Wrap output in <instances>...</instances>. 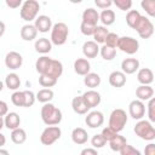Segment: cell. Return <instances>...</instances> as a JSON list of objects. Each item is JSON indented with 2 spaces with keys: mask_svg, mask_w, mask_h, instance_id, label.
<instances>
[{
  "mask_svg": "<svg viewBox=\"0 0 155 155\" xmlns=\"http://www.w3.org/2000/svg\"><path fill=\"white\" fill-rule=\"evenodd\" d=\"M41 119L47 126H56L62 121V111L52 103H45L41 108Z\"/></svg>",
  "mask_w": 155,
  "mask_h": 155,
  "instance_id": "obj_1",
  "label": "cell"
},
{
  "mask_svg": "<svg viewBox=\"0 0 155 155\" xmlns=\"http://www.w3.org/2000/svg\"><path fill=\"white\" fill-rule=\"evenodd\" d=\"M68 35H69V29H68V25L63 22H58L56 24L52 25L51 28V44L53 45H57V46H61V45H64L67 39H68Z\"/></svg>",
  "mask_w": 155,
  "mask_h": 155,
  "instance_id": "obj_2",
  "label": "cell"
},
{
  "mask_svg": "<svg viewBox=\"0 0 155 155\" xmlns=\"http://www.w3.org/2000/svg\"><path fill=\"white\" fill-rule=\"evenodd\" d=\"M127 124V114L124 109H114L109 116V127L115 131L116 133H119L120 131L124 130V127Z\"/></svg>",
  "mask_w": 155,
  "mask_h": 155,
  "instance_id": "obj_3",
  "label": "cell"
},
{
  "mask_svg": "<svg viewBox=\"0 0 155 155\" xmlns=\"http://www.w3.org/2000/svg\"><path fill=\"white\" fill-rule=\"evenodd\" d=\"M39 10H40V5H39L38 1L25 0L21 6V11H19L21 18L25 22H30V21L36 18V16L39 13Z\"/></svg>",
  "mask_w": 155,
  "mask_h": 155,
  "instance_id": "obj_4",
  "label": "cell"
},
{
  "mask_svg": "<svg viewBox=\"0 0 155 155\" xmlns=\"http://www.w3.org/2000/svg\"><path fill=\"white\" fill-rule=\"evenodd\" d=\"M133 131L139 138L144 140H153L155 138V128L151 125V122L147 120H139L136 124Z\"/></svg>",
  "mask_w": 155,
  "mask_h": 155,
  "instance_id": "obj_5",
  "label": "cell"
},
{
  "mask_svg": "<svg viewBox=\"0 0 155 155\" xmlns=\"http://www.w3.org/2000/svg\"><path fill=\"white\" fill-rule=\"evenodd\" d=\"M133 29L138 33V35L142 39H149L154 34V24L145 16H140L139 17V19L134 24Z\"/></svg>",
  "mask_w": 155,
  "mask_h": 155,
  "instance_id": "obj_6",
  "label": "cell"
},
{
  "mask_svg": "<svg viewBox=\"0 0 155 155\" xmlns=\"http://www.w3.org/2000/svg\"><path fill=\"white\" fill-rule=\"evenodd\" d=\"M116 47L127 54H134L139 48V42L132 36H121L117 40Z\"/></svg>",
  "mask_w": 155,
  "mask_h": 155,
  "instance_id": "obj_7",
  "label": "cell"
},
{
  "mask_svg": "<svg viewBox=\"0 0 155 155\" xmlns=\"http://www.w3.org/2000/svg\"><path fill=\"white\" fill-rule=\"evenodd\" d=\"M62 136V131L58 126H48L46 127L41 136H40V142L44 145H52L56 140H58Z\"/></svg>",
  "mask_w": 155,
  "mask_h": 155,
  "instance_id": "obj_8",
  "label": "cell"
},
{
  "mask_svg": "<svg viewBox=\"0 0 155 155\" xmlns=\"http://www.w3.org/2000/svg\"><path fill=\"white\" fill-rule=\"evenodd\" d=\"M128 113L130 116L133 117L134 120H140L144 115H145V105L142 101L139 99H134L128 105Z\"/></svg>",
  "mask_w": 155,
  "mask_h": 155,
  "instance_id": "obj_9",
  "label": "cell"
},
{
  "mask_svg": "<svg viewBox=\"0 0 155 155\" xmlns=\"http://www.w3.org/2000/svg\"><path fill=\"white\" fill-rule=\"evenodd\" d=\"M22 63H23L22 54L16 51H10L5 57V65L11 70L19 69L22 67Z\"/></svg>",
  "mask_w": 155,
  "mask_h": 155,
  "instance_id": "obj_10",
  "label": "cell"
},
{
  "mask_svg": "<svg viewBox=\"0 0 155 155\" xmlns=\"http://www.w3.org/2000/svg\"><path fill=\"white\" fill-rule=\"evenodd\" d=\"M85 122L88 127L91 128H98L103 125L104 122V115L98 111V110H93V111H90L85 119Z\"/></svg>",
  "mask_w": 155,
  "mask_h": 155,
  "instance_id": "obj_11",
  "label": "cell"
},
{
  "mask_svg": "<svg viewBox=\"0 0 155 155\" xmlns=\"http://www.w3.org/2000/svg\"><path fill=\"white\" fill-rule=\"evenodd\" d=\"M81 97H82L85 104H86L90 109L97 107V105L101 103V101H102L101 94H99L97 91H94V90H88V91H86Z\"/></svg>",
  "mask_w": 155,
  "mask_h": 155,
  "instance_id": "obj_12",
  "label": "cell"
},
{
  "mask_svg": "<svg viewBox=\"0 0 155 155\" xmlns=\"http://www.w3.org/2000/svg\"><path fill=\"white\" fill-rule=\"evenodd\" d=\"M34 27L40 33H47L52 28V21H51V18L48 16L41 15V16H39V17L35 18Z\"/></svg>",
  "mask_w": 155,
  "mask_h": 155,
  "instance_id": "obj_13",
  "label": "cell"
},
{
  "mask_svg": "<svg viewBox=\"0 0 155 155\" xmlns=\"http://www.w3.org/2000/svg\"><path fill=\"white\" fill-rule=\"evenodd\" d=\"M62 73H63V64L57 59H51L48 68L44 75H47V76H51V78L58 80V78L62 75Z\"/></svg>",
  "mask_w": 155,
  "mask_h": 155,
  "instance_id": "obj_14",
  "label": "cell"
},
{
  "mask_svg": "<svg viewBox=\"0 0 155 155\" xmlns=\"http://www.w3.org/2000/svg\"><path fill=\"white\" fill-rule=\"evenodd\" d=\"M138 68H139V61L137 58H125L121 62V69L125 75L136 73Z\"/></svg>",
  "mask_w": 155,
  "mask_h": 155,
  "instance_id": "obj_15",
  "label": "cell"
},
{
  "mask_svg": "<svg viewBox=\"0 0 155 155\" xmlns=\"http://www.w3.org/2000/svg\"><path fill=\"white\" fill-rule=\"evenodd\" d=\"M21 125V117L15 111H10L5 115L4 117V126L7 127L8 130H16Z\"/></svg>",
  "mask_w": 155,
  "mask_h": 155,
  "instance_id": "obj_16",
  "label": "cell"
},
{
  "mask_svg": "<svg viewBox=\"0 0 155 155\" xmlns=\"http://www.w3.org/2000/svg\"><path fill=\"white\" fill-rule=\"evenodd\" d=\"M74 70L78 75H87L91 70V64L86 58H78L74 62Z\"/></svg>",
  "mask_w": 155,
  "mask_h": 155,
  "instance_id": "obj_17",
  "label": "cell"
},
{
  "mask_svg": "<svg viewBox=\"0 0 155 155\" xmlns=\"http://www.w3.org/2000/svg\"><path fill=\"white\" fill-rule=\"evenodd\" d=\"M99 21V13L97 12V10L88 7L82 12V22L86 24H91V25H97V22Z\"/></svg>",
  "mask_w": 155,
  "mask_h": 155,
  "instance_id": "obj_18",
  "label": "cell"
},
{
  "mask_svg": "<svg viewBox=\"0 0 155 155\" xmlns=\"http://www.w3.org/2000/svg\"><path fill=\"white\" fill-rule=\"evenodd\" d=\"M136 96L139 101H149L154 96V88L150 85H140L136 90Z\"/></svg>",
  "mask_w": 155,
  "mask_h": 155,
  "instance_id": "obj_19",
  "label": "cell"
},
{
  "mask_svg": "<svg viewBox=\"0 0 155 155\" xmlns=\"http://www.w3.org/2000/svg\"><path fill=\"white\" fill-rule=\"evenodd\" d=\"M82 53L86 58H94L99 53V46L94 41H86L82 45Z\"/></svg>",
  "mask_w": 155,
  "mask_h": 155,
  "instance_id": "obj_20",
  "label": "cell"
},
{
  "mask_svg": "<svg viewBox=\"0 0 155 155\" xmlns=\"http://www.w3.org/2000/svg\"><path fill=\"white\" fill-rule=\"evenodd\" d=\"M109 84L116 88L122 87L126 84V75L120 70H114L109 75Z\"/></svg>",
  "mask_w": 155,
  "mask_h": 155,
  "instance_id": "obj_21",
  "label": "cell"
},
{
  "mask_svg": "<svg viewBox=\"0 0 155 155\" xmlns=\"http://www.w3.org/2000/svg\"><path fill=\"white\" fill-rule=\"evenodd\" d=\"M71 139L75 144H85L87 140H88V134H87V131L82 127H76L71 131Z\"/></svg>",
  "mask_w": 155,
  "mask_h": 155,
  "instance_id": "obj_22",
  "label": "cell"
},
{
  "mask_svg": "<svg viewBox=\"0 0 155 155\" xmlns=\"http://www.w3.org/2000/svg\"><path fill=\"white\" fill-rule=\"evenodd\" d=\"M137 80L142 84V85H150L154 81V74L151 71V69L149 68H142L138 70L137 74Z\"/></svg>",
  "mask_w": 155,
  "mask_h": 155,
  "instance_id": "obj_23",
  "label": "cell"
},
{
  "mask_svg": "<svg viewBox=\"0 0 155 155\" xmlns=\"http://www.w3.org/2000/svg\"><path fill=\"white\" fill-rule=\"evenodd\" d=\"M71 108L79 115L87 114V111L90 110V108L85 104V102H84V99H82L81 96H78V97H74L73 98V101H71Z\"/></svg>",
  "mask_w": 155,
  "mask_h": 155,
  "instance_id": "obj_24",
  "label": "cell"
},
{
  "mask_svg": "<svg viewBox=\"0 0 155 155\" xmlns=\"http://www.w3.org/2000/svg\"><path fill=\"white\" fill-rule=\"evenodd\" d=\"M36 35H38V30L34 27V24H30V23L29 24H25L21 29V38L23 40H25V41L34 40L36 38Z\"/></svg>",
  "mask_w": 155,
  "mask_h": 155,
  "instance_id": "obj_25",
  "label": "cell"
},
{
  "mask_svg": "<svg viewBox=\"0 0 155 155\" xmlns=\"http://www.w3.org/2000/svg\"><path fill=\"white\" fill-rule=\"evenodd\" d=\"M34 47H35L36 52L45 54V53H48L52 50V44L47 38H40V39H38L35 41Z\"/></svg>",
  "mask_w": 155,
  "mask_h": 155,
  "instance_id": "obj_26",
  "label": "cell"
},
{
  "mask_svg": "<svg viewBox=\"0 0 155 155\" xmlns=\"http://www.w3.org/2000/svg\"><path fill=\"white\" fill-rule=\"evenodd\" d=\"M84 84L87 87H90L91 90H93V88H96V87H98L101 85V76L97 73H91L90 71L87 75H85Z\"/></svg>",
  "mask_w": 155,
  "mask_h": 155,
  "instance_id": "obj_27",
  "label": "cell"
},
{
  "mask_svg": "<svg viewBox=\"0 0 155 155\" xmlns=\"http://www.w3.org/2000/svg\"><path fill=\"white\" fill-rule=\"evenodd\" d=\"M5 85L8 90H17L21 85V79L16 73H10L6 78H5Z\"/></svg>",
  "mask_w": 155,
  "mask_h": 155,
  "instance_id": "obj_28",
  "label": "cell"
},
{
  "mask_svg": "<svg viewBox=\"0 0 155 155\" xmlns=\"http://www.w3.org/2000/svg\"><path fill=\"white\" fill-rule=\"evenodd\" d=\"M108 29L104 27V25H97L94 28V31H93V39H94V42L96 44H103L107 35H108Z\"/></svg>",
  "mask_w": 155,
  "mask_h": 155,
  "instance_id": "obj_29",
  "label": "cell"
},
{
  "mask_svg": "<svg viewBox=\"0 0 155 155\" xmlns=\"http://www.w3.org/2000/svg\"><path fill=\"white\" fill-rule=\"evenodd\" d=\"M53 96H54V93H53V91L51 88H42V90H40L35 94V98L40 103H44L45 104V103H50V101L53 99Z\"/></svg>",
  "mask_w": 155,
  "mask_h": 155,
  "instance_id": "obj_30",
  "label": "cell"
},
{
  "mask_svg": "<svg viewBox=\"0 0 155 155\" xmlns=\"http://www.w3.org/2000/svg\"><path fill=\"white\" fill-rule=\"evenodd\" d=\"M52 58L47 57V56H41L38 58L36 63H35V68H36V71L40 74V75H44L48 68V64L51 62Z\"/></svg>",
  "mask_w": 155,
  "mask_h": 155,
  "instance_id": "obj_31",
  "label": "cell"
},
{
  "mask_svg": "<svg viewBox=\"0 0 155 155\" xmlns=\"http://www.w3.org/2000/svg\"><path fill=\"white\" fill-rule=\"evenodd\" d=\"M11 140L15 144H23L27 140V133L23 128L18 127L16 130H12L11 132Z\"/></svg>",
  "mask_w": 155,
  "mask_h": 155,
  "instance_id": "obj_32",
  "label": "cell"
},
{
  "mask_svg": "<svg viewBox=\"0 0 155 155\" xmlns=\"http://www.w3.org/2000/svg\"><path fill=\"white\" fill-rule=\"evenodd\" d=\"M99 21L104 24V25H111L115 22V12L113 10H103L99 15Z\"/></svg>",
  "mask_w": 155,
  "mask_h": 155,
  "instance_id": "obj_33",
  "label": "cell"
},
{
  "mask_svg": "<svg viewBox=\"0 0 155 155\" xmlns=\"http://www.w3.org/2000/svg\"><path fill=\"white\" fill-rule=\"evenodd\" d=\"M126 143H127V142H126V138H125L124 136H120L119 133H117L113 139H110V140H109L110 149H111V150H114V151H120V150H121V148H122Z\"/></svg>",
  "mask_w": 155,
  "mask_h": 155,
  "instance_id": "obj_34",
  "label": "cell"
},
{
  "mask_svg": "<svg viewBox=\"0 0 155 155\" xmlns=\"http://www.w3.org/2000/svg\"><path fill=\"white\" fill-rule=\"evenodd\" d=\"M99 52H101L102 58L105 59V61H111L116 56V50L115 48H111V47H108L105 45L102 46V47H99Z\"/></svg>",
  "mask_w": 155,
  "mask_h": 155,
  "instance_id": "obj_35",
  "label": "cell"
},
{
  "mask_svg": "<svg viewBox=\"0 0 155 155\" xmlns=\"http://www.w3.org/2000/svg\"><path fill=\"white\" fill-rule=\"evenodd\" d=\"M140 16H142V15H140L137 10H130V11L127 12V15H126V23H127V25L133 29L134 24L137 23V21L139 19Z\"/></svg>",
  "mask_w": 155,
  "mask_h": 155,
  "instance_id": "obj_36",
  "label": "cell"
},
{
  "mask_svg": "<svg viewBox=\"0 0 155 155\" xmlns=\"http://www.w3.org/2000/svg\"><path fill=\"white\" fill-rule=\"evenodd\" d=\"M140 6L150 17L155 16V0H143L140 2Z\"/></svg>",
  "mask_w": 155,
  "mask_h": 155,
  "instance_id": "obj_37",
  "label": "cell"
},
{
  "mask_svg": "<svg viewBox=\"0 0 155 155\" xmlns=\"http://www.w3.org/2000/svg\"><path fill=\"white\" fill-rule=\"evenodd\" d=\"M11 102L16 107H24V92L23 91H16L11 96Z\"/></svg>",
  "mask_w": 155,
  "mask_h": 155,
  "instance_id": "obj_38",
  "label": "cell"
},
{
  "mask_svg": "<svg viewBox=\"0 0 155 155\" xmlns=\"http://www.w3.org/2000/svg\"><path fill=\"white\" fill-rule=\"evenodd\" d=\"M91 144H92V147H93L94 149H101V148H103V147L107 144V140L104 139V137H103L101 133H97V134H94V136L92 137Z\"/></svg>",
  "mask_w": 155,
  "mask_h": 155,
  "instance_id": "obj_39",
  "label": "cell"
},
{
  "mask_svg": "<svg viewBox=\"0 0 155 155\" xmlns=\"http://www.w3.org/2000/svg\"><path fill=\"white\" fill-rule=\"evenodd\" d=\"M39 84H40L42 87L48 88V87H52V86H54V85L57 84V79H53V78L47 76V75H40V78H39Z\"/></svg>",
  "mask_w": 155,
  "mask_h": 155,
  "instance_id": "obj_40",
  "label": "cell"
},
{
  "mask_svg": "<svg viewBox=\"0 0 155 155\" xmlns=\"http://www.w3.org/2000/svg\"><path fill=\"white\" fill-rule=\"evenodd\" d=\"M119 35L115 34V33H108L105 40H104V44L105 46L108 47H111V48H116V45H117V40H119Z\"/></svg>",
  "mask_w": 155,
  "mask_h": 155,
  "instance_id": "obj_41",
  "label": "cell"
},
{
  "mask_svg": "<svg viewBox=\"0 0 155 155\" xmlns=\"http://www.w3.org/2000/svg\"><path fill=\"white\" fill-rule=\"evenodd\" d=\"M23 92H24V108H29L35 103V99H36L35 94L29 90H25Z\"/></svg>",
  "mask_w": 155,
  "mask_h": 155,
  "instance_id": "obj_42",
  "label": "cell"
},
{
  "mask_svg": "<svg viewBox=\"0 0 155 155\" xmlns=\"http://www.w3.org/2000/svg\"><path fill=\"white\" fill-rule=\"evenodd\" d=\"M120 155H142V154H140V151H139L138 149H136V148H133L132 145H130V144L126 143V144L121 148Z\"/></svg>",
  "mask_w": 155,
  "mask_h": 155,
  "instance_id": "obj_43",
  "label": "cell"
},
{
  "mask_svg": "<svg viewBox=\"0 0 155 155\" xmlns=\"http://www.w3.org/2000/svg\"><path fill=\"white\" fill-rule=\"evenodd\" d=\"M113 4L121 11H130V8L132 6V1L131 0H115Z\"/></svg>",
  "mask_w": 155,
  "mask_h": 155,
  "instance_id": "obj_44",
  "label": "cell"
},
{
  "mask_svg": "<svg viewBox=\"0 0 155 155\" xmlns=\"http://www.w3.org/2000/svg\"><path fill=\"white\" fill-rule=\"evenodd\" d=\"M148 116L151 122H155V98L149 99L148 103Z\"/></svg>",
  "mask_w": 155,
  "mask_h": 155,
  "instance_id": "obj_45",
  "label": "cell"
},
{
  "mask_svg": "<svg viewBox=\"0 0 155 155\" xmlns=\"http://www.w3.org/2000/svg\"><path fill=\"white\" fill-rule=\"evenodd\" d=\"M97 27V25H96ZM94 25H91V24H86L84 22H81V25H80V30L84 35L86 36H90V35H93V31H94Z\"/></svg>",
  "mask_w": 155,
  "mask_h": 155,
  "instance_id": "obj_46",
  "label": "cell"
},
{
  "mask_svg": "<svg viewBox=\"0 0 155 155\" xmlns=\"http://www.w3.org/2000/svg\"><path fill=\"white\" fill-rule=\"evenodd\" d=\"M101 134L104 137V139H105L107 142H109V140H110V139H113L117 133H116L115 131H113V130L108 126V127H104V128L102 130V133H101Z\"/></svg>",
  "mask_w": 155,
  "mask_h": 155,
  "instance_id": "obj_47",
  "label": "cell"
},
{
  "mask_svg": "<svg viewBox=\"0 0 155 155\" xmlns=\"http://www.w3.org/2000/svg\"><path fill=\"white\" fill-rule=\"evenodd\" d=\"M94 4L97 7H99L102 10H107L113 5V1H110V0H96Z\"/></svg>",
  "mask_w": 155,
  "mask_h": 155,
  "instance_id": "obj_48",
  "label": "cell"
},
{
  "mask_svg": "<svg viewBox=\"0 0 155 155\" xmlns=\"http://www.w3.org/2000/svg\"><path fill=\"white\" fill-rule=\"evenodd\" d=\"M6 2V5L8 6V7H11V8H17V7H19V6H22V0H6L5 1Z\"/></svg>",
  "mask_w": 155,
  "mask_h": 155,
  "instance_id": "obj_49",
  "label": "cell"
},
{
  "mask_svg": "<svg viewBox=\"0 0 155 155\" xmlns=\"http://www.w3.org/2000/svg\"><path fill=\"white\" fill-rule=\"evenodd\" d=\"M144 155H155V144L154 143H149L148 145H145Z\"/></svg>",
  "mask_w": 155,
  "mask_h": 155,
  "instance_id": "obj_50",
  "label": "cell"
},
{
  "mask_svg": "<svg viewBox=\"0 0 155 155\" xmlns=\"http://www.w3.org/2000/svg\"><path fill=\"white\" fill-rule=\"evenodd\" d=\"M8 113V107H7V103L4 102V101H0V116H5L6 114Z\"/></svg>",
  "mask_w": 155,
  "mask_h": 155,
  "instance_id": "obj_51",
  "label": "cell"
},
{
  "mask_svg": "<svg viewBox=\"0 0 155 155\" xmlns=\"http://www.w3.org/2000/svg\"><path fill=\"white\" fill-rule=\"evenodd\" d=\"M80 155H98V151L94 148H85L81 150Z\"/></svg>",
  "mask_w": 155,
  "mask_h": 155,
  "instance_id": "obj_52",
  "label": "cell"
},
{
  "mask_svg": "<svg viewBox=\"0 0 155 155\" xmlns=\"http://www.w3.org/2000/svg\"><path fill=\"white\" fill-rule=\"evenodd\" d=\"M5 23L2 22V21H0V38L4 35V33H5Z\"/></svg>",
  "mask_w": 155,
  "mask_h": 155,
  "instance_id": "obj_53",
  "label": "cell"
},
{
  "mask_svg": "<svg viewBox=\"0 0 155 155\" xmlns=\"http://www.w3.org/2000/svg\"><path fill=\"white\" fill-rule=\"evenodd\" d=\"M5 143H6V137H5L2 133H0V148H1L2 145H5Z\"/></svg>",
  "mask_w": 155,
  "mask_h": 155,
  "instance_id": "obj_54",
  "label": "cell"
},
{
  "mask_svg": "<svg viewBox=\"0 0 155 155\" xmlns=\"http://www.w3.org/2000/svg\"><path fill=\"white\" fill-rule=\"evenodd\" d=\"M0 155H10V153L6 149H1L0 148Z\"/></svg>",
  "mask_w": 155,
  "mask_h": 155,
  "instance_id": "obj_55",
  "label": "cell"
},
{
  "mask_svg": "<svg viewBox=\"0 0 155 155\" xmlns=\"http://www.w3.org/2000/svg\"><path fill=\"white\" fill-rule=\"evenodd\" d=\"M4 127V117H1L0 116V130Z\"/></svg>",
  "mask_w": 155,
  "mask_h": 155,
  "instance_id": "obj_56",
  "label": "cell"
},
{
  "mask_svg": "<svg viewBox=\"0 0 155 155\" xmlns=\"http://www.w3.org/2000/svg\"><path fill=\"white\" fill-rule=\"evenodd\" d=\"M2 88H4V82H2L1 80H0V92L2 91Z\"/></svg>",
  "mask_w": 155,
  "mask_h": 155,
  "instance_id": "obj_57",
  "label": "cell"
}]
</instances>
